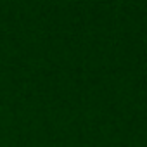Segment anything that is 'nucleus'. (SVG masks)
Listing matches in <instances>:
<instances>
[]
</instances>
